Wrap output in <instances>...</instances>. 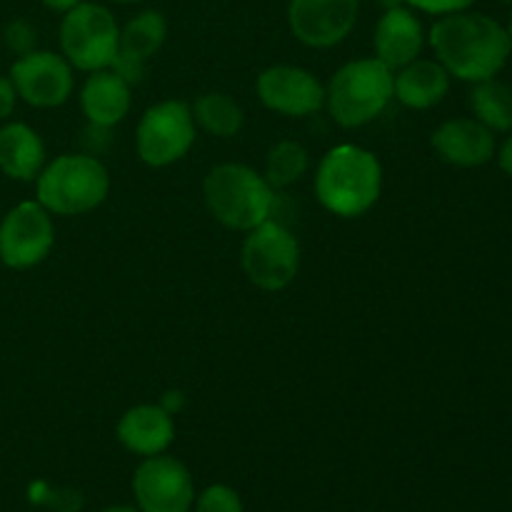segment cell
Wrapping results in <instances>:
<instances>
[{
	"instance_id": "cell-1",
	"label": "cell",
	"mask_w": 512,
	"mask_h": 512,
	"mask_svg": "<svg viewBox=\"0 0 512 512\" xmlns=\"http://www.w3.org/2000/svg\"><path fill=\"white\" fill-rule=\"evenodd\" d=\"M430 45L450 75L470 83L495 78L512 53L508 28L490 15L468 10L443 15L430 28Z\"/></svg>"
},
{
	"instance_id": "cell-2",
	"label": "cell",
	"mask_w": 512,
	"mask_h": 512,
	"mask_svg": "<svg viewBox=\"0 0 512 512\" xmlns=\"http://www.w3.org/2000/svg\"><path fill=\"white\" fill-rule=\"evenodd\" d=\"M383 168L370 150L338 145L328 150L315 173V195L328 213L340 218L365 215L380 198Z\"/></svg>"
},
{
	"instance_id": "cell-3",
	"label": "cell",
	"mask_w": 512,
	"mask_h": 512,
	"mask_svg": "<svg viewBox=\"0 0 512 512\" xmlns=\"http://www.w3.org/2000/svg\"><path fill=\"white\" fill-rule=\"evenodd\" d=\"M203 198L210 215L238 233L263 225L275 210V190L265 175L240 163L215 165L203 180Z\"/></svg>"
},
{
	"instance_id": "cell-4",
	"label": "cell",
	"mask_w": 512,
	"mask_h": 512,
	"mask_svg": "<svg viewBox=\"0 0 512 512\" xmlns=\"http://www.w3.org/2000/svg\"><path fill=\"white\" fill-rule=\"evenodd\" d=\"M395 75L378 58L343 65L325 88V105L340 128H360L378 118L393 100Z\"/></svg>"
},
{
	"instance_id": "cell-5",
	"label": "cell",
	"mask_w": 512,
	"mask_h": 512,
	"mask_svg": "<svg viewBox=\"0 0 512 512\" xmlns=\"http://www.w3.org/2000/svg\"><path fill=\"white\" fill-rule=\"evenodd\" d=\"M110 193L108 168L93 155H60L35 178L38 203L50 215H85Z\"/></svg>"
},
{
	"instance_id": "cell-6",
	"label": "cell",
	"mask_w": 512,
	"mask_h": 512,
	"mask_svg": "<svg viewBox=\"0 0 512 512\" xmlns=\"http://www.w3.org/2000/svg\"><path fill=\"white\" fill-rule=\"evenodd\" d=\"M120 28L108 8L95 3H78L60 23V48L73 68L95 73L105 70L118 53Z\"/></svg>"
},
{
	"instance_id": "cell-7",
	"label": "cell",
	"mask_w": 512,
	"mask_h": 512,
	"mask_svg": "<svg viewBox=\"0 0 512 512\" xmlns=\"http://www.w3.org/2000/svg\"><path fill=\"white\" fill-rule=\"evenodd\" d=\"M240 263L255 288L265 290V293L285 290L300 270L298 238L278 220H265L245 238Z\"/></svg>"
},
{
	"instance_id": "cell-8",
	"label": "cell",
	"mask_w": 512,
	"mask_h": 512,
	"mask_svg": "<svg viewBox=\"0 0 512 512\" xmlns=\"http://www.w3.org/2000/svg\"><path fill=\"white\" fill-rule=\"evenodd\" d=\"M195 120L183 100H163L145 110L135 133L140 160L150 168H168L178 163L195 145Z\"/></svg>"
},
{
	"instance_id": "cell-9",
	"label": "cell",
	"mask_w": 512,
	"mask_h": 512,
	"mask_svg": "<svg viewBox=\"0 0 512 512\" xmlns=\"http://www.w3.org/2000/svg\"><path fill=\"white\" fill-rule=\"evenodd\" d=\"M53 245V215L38 200H23L0 220V260L5 268H35L48 258Z\"/></svg>"
},
{
	"instance_id": "cell-10",
	"label": "cell",
	"mask_w": 512,
	"mask_h": 512,
	"mask_svg": "<svg viewBox=\"0 0 512 512\" xmlns=\"http://www.w3.org/2000/svg\"><path fill=\"white\" fill-rule=\"evenodd\" d=\"M195 483L185 463L173 455L143 458L133 475V498L140 512H193Z\"/></svg>"
},
{
	"instance_id": "cell-11",
	"label": "cell",
	"mask_w": 512,
	"mask_h": 512,
	"mask_svg": "<svg viewBox=\"0 0 512 512\" xmlns=\"http://www.w3.org/2000/svg\"><path fill=\"white\" fill-rule=\"evenodd\" d=\"M18 98L33 108H58L73 93V65L50 50H33L10 65Z\"/></svg>"
},
{
	"instance_id": "cell-12",
	"label": "cell",
	"mask_w": 512,
	"mask_h": 512,
	"mask_svg": "<svg viewBox=\"0 0 512 512\" xmlns=\"http://www.w3.org/2000/svg\"><path fill=\"white\" fill-rule=\"evenodd\" d=\"M255 90L265 108L290 118H308L325 105L320 80L298 65H270L258 75Z\"/></svg>"
},
{
	"instance_id": "cell-13",
	"label": "cell",
	"mask_w": 512,
	"mask_h": 512,
	"mask_svg": "<svg viewBox=\"0 0 512 512\" xmlns=\"http://www.w3.org/2000/svg\"><path fill=\"white\" fill-rule=\"evenodd\" d=\"M358 20V0H290L288 23L308 48L343 43Z\"/></svg>"
},
{
	"instance_id": "cell-14",
	"label": "cell",
	"mask_w": 512,
	"mask_h": 512,
	"mask_svg": "<svg viewBox=\"0 0 512 512\" xmlns=\"http://www.w3.org/2000/svg\"><path fill=\"white\" fill-rule=\"evenodd\" d=\"M165 35H168V23H165L163 13L158 10L138 13L120 30L118 53L110 63V70H115L125 83H140L148 70V60L163 48Z\"/></svg>"
},
{
	"instance_id": "cell-15",
	"label": "cell",
	"mask_w": 512,
	"mask_h": 512,
	"mask_svg": "<svg viewBox=\"0 0 512 512\" xmlns=\"http://www.w3.org/2000/svg\"><path fill=\"white\" fill-rule=\"evenodd\" d=\"M120 445L138 458L168 453L175 440V420L163 405H135L115 425Z\"/></svg>"
},
{
	"instance_id": "cell-16",
	"label": "cell",
	"mask_w": 512,
	"mask_h": 512,
	"mask_svg": "<svg viewBox=\"0 0 512 512\" xmlns=\"http://www.w3.org/2000/svg\"><path fill=\"white\" fill-rule=\"evenodd\" d=\"M435 153L458 168H480L495 155V135L475 118H455L440 125L430 138Z\"/></svg>"
},
{
	"instance_id": "cell-17",
	"label": "cell",
	"mask_w": 512,
	"mask_h": 512,
	"mask_svg": "<svg viewBox=\"0 0 512 512\" xmlns=\"http://www.w3.org/2000/svg\"><path fill=\"white\" fill-rule=\"evenodd\" d=\"M375 58L388 65L390 70H400L418 60L423 50L425 35L420 20L408 8L385 10L375 28Z\"/></svg>"
},
{
	"instance_id": "cell-18",
	"label": "cell",
	"mask_w": 512,
	"mask_h": 512,
	"mask_svg": "<svg viewBox=\"0 0 512 512\" xmlns=\"http://www.w3.org/2000/svg\"><path fill=\"white\" fill-rule=\"evenodd\" d=\"M130 83H125L115 70H95L88 75L80 90V108L93 128H113L123 123L130 113Z\"/></svg>"
},
{
	"instance_id": "cell-19",
	"label": "cell",
	"mask_w": 512,
	"mask_h": 512,
	"mask_svg": "<svg viewBox=\"0 0 512 512\" xmlns=\"http://www.w3.org/2000/svg\"><path fill=\"white\" fill-rule=\"evenodd\" d=\"M45 168V145L40 135L25 123L0 128V173L10 180L30 183Z\"/></svg>"
},
{
	"instance_id": "cell-20",
	"label": "cell",
	"mask_w": 512,
	"mask_h": 512,
	"mask_svg": "<svg viewBox=\"0 0 512 512\" xmlns=\"http://www.w3.org/2000/svg\"><path fill=\"white\" fill-rule=\"evenodd\" d=\"M450 90V73L438 60H413L395 75L393 98L405 108L428 110L435 108Z\"/></svg>"
},
{
	"instance_id": "cell-21",
	"label": "cell",
	"mask_w": 512,
	"mask_h": 512,
	"mask_svg": "<svg viewBox=\"0 0 512 512\" xmlns=\"http://www.w3.org/2000/svg\"><path fill=\"white\" fill-rule=\"evenodd\" d=\"M470 108H473L475 120H480L493 133L512 130V88L508 83H500L495 78L475 83L470 93Z\"/></svg>"
},
{
	"instance_id": "cell-22",
	"label": "cell",
	"mask_w": 512,
	"mask_h": 512,
	"mask_svg": "<svg viewBox=\"0 0 512 512\" xmlns=\"http://www.w3.org/2000/svg\"><path fill=\"white\" fill-rule=\"evenodd\" d=\"M190 110L195 125L215 138H233L243 128V108L228 93H203Z\"/></svg>"
},
{
	"instance_id": "cell-23",
	"label": "cell",
	"mask_w": 512,
	"mask_h": 512,
	"mask_svg": "<svg viewBox=\"0 0 512 512\" xmlns=\"http://www.w3.org/2000/svg\"><path fill=\"white\" fill-rule=\"evenodd\" d=\"M308 150L295 140H280L268 150L265 158V180L273 190H283L288 185L298 183L308 173Z\"/></svg>"
},
{
	"instance_id": "cell-24",
	"label": "cell",
	"mask_w": 512,
	"mask_h": 512,
	"mask_svg": "<svg viewBox=\"0 0 512 512\" xmlns=\"http://www.w3.org/2000/svg\"><path fill=\"white\" fill-rule=\"evenodd\" d=\"M193 512H245V505L238 490L225 483H215L195 495Z\"/></svg>"
},
{
	"instance_id": "cell-25",
	"label": "cell",
	"mask_w": 512,
	"mask_h": 512,
	"mask_svg": "<svg viewBox=\"0 0 512 512\" xmlns=\"http://www.w3.org/2000/svg\"><path fill=\"white\" fill-rule=\"evenodd\" d=\"M5 45L13 50L15 55H28L35 50V43H38V33H35L33 25L28 20H13V23L5 25Z\"/></svg>"
},
{
	"instance_id": "cell-26",
	"label": "cell",
	"mask_w": 512,
	"mask_h": 512,
	"mask_svg": "<svg viewBox=\"0 0 512 512\" xmlns=\"http://www.w3.org/2000/svg\"><path fill=\"white\" fill-rule=\"evenodd\" d=\"M405 3L415 5L423 13H433V15H453V13H463L468 10L475 0H405Z\"/></svg>"
},
{
	"instance_id": "cell-27",
	"label": "cell",
	"mask_w": 512,
	"mask_h": 512,
	"mask_svg": "<svg viewBox=\"0 0 512 512\" xmlns=\"http://www.w3.org/2000/svg\"><path fill=\"white\" fill-rule=\"evenodd\" d=\"M15 103H18V90H15L10 75H0V120H8L13 115Z\"/></svg>"
},
{
	"instance_id": "cell-28",
	"label": "cell",
	"mask_w": 512,
	"mask_h": 512,
	"mask_svg": "<svg viewBox=\"0 0 512 512\" xmlns=\"http://www.w3.org/2000/svg\"><path fill=\"white\" fill-rule=\"evenodd\" d=\"M498 163H500V168H503V173L510 175V178H512V135L508 140H505L503 148H500Z\"/></svg>"
},
{
	"instance_id": "cell-29",
	"label": "cell",
	"mask_w": 512,
	"mask_h": 512,
	"mask_svg": "<svg viewBox=\"0 0 512 512\" xmlns=\"http://www.w3.org/2000/svg\"><path fill=\"white\" fill-rule=\"evenodd\" d=\"M45 5H48L50 10H58V13H68L70 8H75L78 3H83V0H43Z\"/></svg>"
},
{
	"instance_id": "cell-30",
	"label": "cell",
	"mask_w": 512,
	"mask_h": 512,
	"mask_svg": "<svg viewBox=\"0 0 512 512\" xmlns=\"http://www.w3.org/2000/svg\"><path fill=\"white\" fill-rule=\"evenodd\" d=\"M98 512H140L135 505H108V508L98 510Z\"/></svg>"
},
{
	"instance_id": "cell-31",
	"label": "cell",
	"mask_w": 512,
	"mask_h": 512,
	"mask_svg": "<svg viewBox=\"0 0 512 512\" xmlns=\"http://www.w3.org/2000/svg\"><path fill=\"white\" fill-rule=\"evenodd\" d=\"M385 10H393V8H403L405 0H378Z\"/></svg>"
},
{
	"instance_id": "cell-32",
	"label": "cell",
	"mask_w": 512,
	"mask_h": 512,
	"mask_svg": "<svg viewBox=\"0 0 512 512\" xmlns=\"http://www.w3.org/2000/svg\"><path fill=\"white\" fill-rule=\"evenodd\" d=\"M508 35H510V45H512V13H510V23H508Z\"/></svg>"
},
{
	"instance_id": "cell-33",
	"label": "cell",
	"mask_w": 512,
	"mask_h": 512,
	"mask_svg": "<svg viewBox=\"0 0 512 512\" xmlns=\"http://www.w3.org/2000/svg\"><path fill=\"white\" fill-rule=\"evenodd\" d=\"M115 3H138V0H115Z\"/></svg>"
},
{
	"instance_id": "cell-34",
	"label": "cell",
	"mask_w": 512,
	"mask_h": 512,
	"mask_svg": "<svg viewBox=\"0 0 512 512\" xmlns=\"http://www.w3.org/2000/svg\"><path fill=\"white\" fill-rule=\"evenodd\" d=\"M500 3H512V0H500Z\"/></svg>"
}]
</instances>
